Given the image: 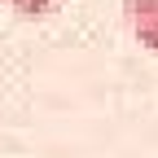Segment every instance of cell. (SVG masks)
I'll list each match as a JSON object with an SVG mask.
<instances>
[{
	"label": "cell",
	"instance_id": "obj_2",
	"mask_svg": "<svg viewBox=\"0 0 158 158\" xmlns=\"http://www.w3.org/2000/svg\"><path fill=\"white\" fill-rule=\"evenodd\" d=\"M9 9H18L22 18H48L53 9H57V0H5Z\"/></svg>",
	"mask_w": 158,
	"mask_h": 158
},
{
	"label": "cell",
	"instance_id": "obj_1",
	"mask_svg": "<svg viewBox=\"0 0 158 158\" xmlns=\"http://www.w3.org/2000/svg\"><path fill=\"white\" fill-rule=\"evenodd\" d=\"M123 13L132 22V35L136 44L158 53V0H123Z\"/></svg>",
	"mask_w": 158,
	"mask_h": 158
}]
</instances>
